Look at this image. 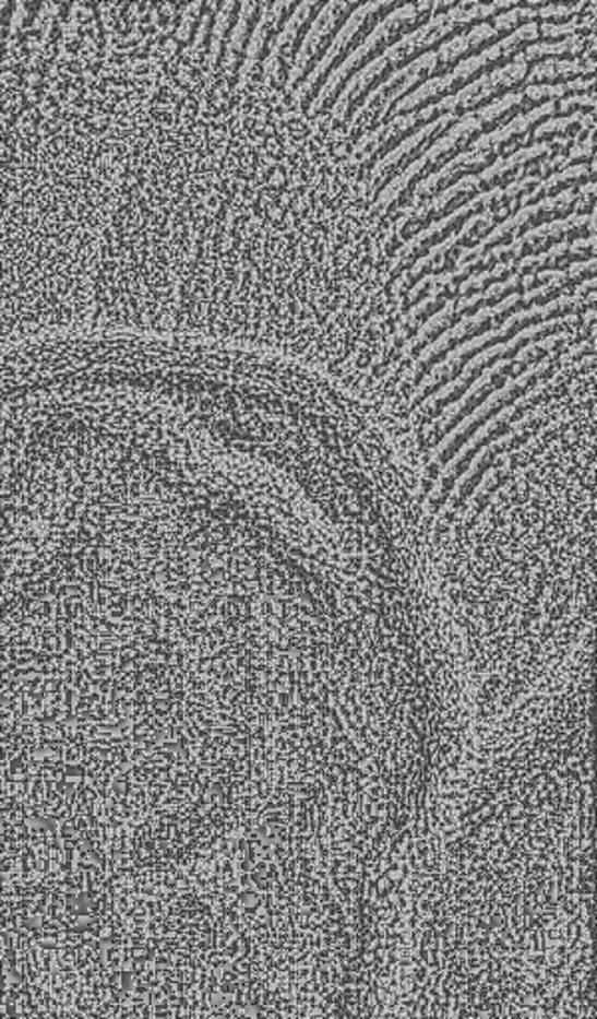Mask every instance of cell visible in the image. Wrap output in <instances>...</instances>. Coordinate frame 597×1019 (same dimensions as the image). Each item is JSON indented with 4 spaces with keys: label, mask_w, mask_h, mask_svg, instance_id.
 <instances>
[{
    "label": "cell",
    "mask_w": 597,
    "mask_h": 1019,
    "mask_svg": "<svg viewBox=\"0 0 597 1019\" xmlns=\"http://www.w3.org/2000/svg\"><path fill=\"white\" fill-rule=\"evenodd\" d=\"M442 7L444 4H440V2L406 4L403 9L386 14V19L372 28L371 34L362 40L361 45L357 46V50L345 58L343 64L323 82V86L317 92L315 100L309 104V114L317 116V114L327 112L329 108L337 102L338 94L343 91V86L349 82L353 74H357L361 68H365L369 60L372 62L374 58L381 57L383 48L393 46V43L398 40V36L408 31L410 26L422 23L427 19V12L432 14Z\"/></svg>",
    "instance_id": "6da1fadb"
},
{
    "label": "cell",
    "mask_w": 597,
    "mask_h": 1019,
    "mask_svg": "<svg viewBox=\"0 0 597 1019\" xmlns=\"http://www.w3.org/2000/svg\"><path fill=\"white\" fill-rule=\"evenodd\" d=\"M434 72H439L437 52H427L417 60H413L410 64H406L405 68L393 72L386 82L379 84L355 110V116L350 118V132L367 134L369 128H379L389 118L398 98L408 96V92L422 80H430V74Z\"/></svg>",
    "instance_id": "7a4b0ae2"
},
{
    "label": "cell",
    "mask_w": 597,
    "mask_h": 1019,
    "mask_svg": "<svg viewBox=\"0 0 597 1019\" xmlns=\"http://www.w3.org/2000/svg\"><path fill=\"white\" fill-rule=\"evenodd\" d=\"M391 9H393V4H389V2H371V4L357 7L355 12H350L349 19L338 28L337 36L329 45L327 52L319 60V64L311 70V74L303 80V84L294 92V100L299 108H305V106H309L311 102L315 100L319 84L323 86V80L327 79L329 70L347 58L350 46L361 45L362 40L367 38V31H372L379 23L381 12L391 11Z\"/></svg>",
    "instance_id": "3957f363"
},
{
    "label": "cell",
    "mask_w": 597,
    "mask_h": 1019,
    "mask_svg": "<svg viewBox=\"0 0 597 1019\" xmlns=\"http://www.w3.org/2000/svg\"><path fill=\"white\" fill-rule=\"evenodd\" d=\"M355 9H357L355 2H331V4L321 7L319 16L309 26V33L301 40L299 52L295 55L294 67L289 70V79H287V91L295 92L301 86V80L311 74V70L327 52L329 45L335 38L338 24L343 23L347 14Z\"/></svg>",
    "instance_id": "277c9868"
},
{
    "label": "cell",
    "mask_w": 597,
    "mask_h": 1019,
    "mask_svg": "<svg viewBox=\"0 0 597 1019\" xmlns=\"http://www.w3.org/2000/svg\"><path fill=\"white\" fill-rule=\"evenodd\" d=\"M526 74H528V67L518 64V62H512L506 67L485 72V74H480V79L474 80L473 84H466L463 91L452 94L449 98L432 102L434 116L437 118H440V116H458L461 118V114L473 110L474 106L490 100L494 96H500L502 92L510 91L512 86H516L522 80L526 79Z\"/></svg>",
    "instance_id": "5b68a950"
},
{
    "label": "cell",
    "mask_w": 597,
    "mask_h": 1019,
    "mask_svg": "<svg viewBox=\"0 0 597 1019\" xmlns=\"http://www.w3.org/2000/svg\"><path fill=\"white\" fill-rule=\"evenodd\" d=\"M319 9H321L319 2L299 4L291 14V19L283 26L282 33L275 36L271 45L270 58L263 64V80L271 86L275 88L287 86L289 70L294 67L295 50L301 46V40H303L305 24L311 21L313 11H319Z\"/></svg>",
    "instance_id": "8992f818"
},
{
    "label": "cell",
    "mask_w": 597,
    "mask_h": 1019,
    "mask_svg": "<svg viewBox=\"0 0 597 1019\" xmlns=\"http://www.w3.org/2000/svg\"><path fill=\"white\" fill-rule=\"evenodd\" d=\"M456 122H458V116H440L437 120L427 123L425 128H420L417 134L406 138L405 142L398 144L393 152H389V156L372 168L371 181H369L371 195L381 190L386 181L393 180L396 171L408 168L418 154L427 152V147L434 138H439L446 128H451Z\"/></svg>",
    "instance_id": "52a82bcc"
},
{
    "label": "cell",
    "mask_w": 597,
    "mask_h": 1019,
    "mask_svg": "<svg viewBox=\"0 0 597 1019\" xmlns=\"http://www.w3.org/2000/svg\"><path fill=\"white\" fill-rule=\"evenodd\" d=\"M492 157H497L494 152H476V150H470V152H466V154L454 157L446 166L437 169L432 176L425 178L422 181H418L415 193H413V202L420 203L425 202V200H429V198L437 195L440 191L446 190V186H451L452 181L456 183V180H458L463 174L478 171V169L488 166V164L492 162Z\"/></svg>",
    "instance_id": "ba28073f"
},
{
    "label": "cell",
    "mask_w": 597,
    "mask_h": 1019,
    "mask_svg": "<svg viewBox=\"0 0 597 1019\" xmlns=\"http://www.w3.org/2000/svg\"><path fill=\"white\" fill-rule=\"evenodd\" d=\"M294 2H277L273 7H267L265 11L261 12L260 23L253 26V38L248 46V62L249 64H260L261 57L265 52L267 46L273 45L275 36L279 34V28H282L283 21L287 16V12L294 9Z\"/></svg>",
    "instance_id": "9c48e42d"
},
{
    "label": "cell",
    "mask_w": 597,
    "mask_h": 1019,
    "mask_svg": "<svg viewBox=\"0 0 597 1019\" xmlns=\"http://www.w3.org/2000/svg\"><path fill=\"white\" fill-rule=\"evenodd\" d=\"M497 36H500L497 28H494L492 24L485 23L480 24V26H476L473 31H468L464 36L452 38L449 45L440 46L439 50H437V67H439V72L449 70V68H451L452 64H456L461 58L470 55L476 48H480V46L486 45V43L494 40Z\"/></svg>",
    "instance_id": "30bf717a"
},
{
    "label": "cell",
    "mask_w": 597,
    "mask_h": 1019,
    "mask_svg": "<svg viewBox=\"0 0 597 1019\" xmlns=\"http://www.w3.org/2000/svg\"><path fill=\"white\" fill-rule=\"evenodd\" d=\"M594 60L589 58H575V60H546L541 62L538 67L534 68L530 72V76L526 82H541V80H574V76H587V74H594Z\"/></svg>",
    "instance_id": "8fae6325"
},
{
    "label": "cell",
    "mask_w": 597,
    "mask_h": 1019,
    "mask_svg": "<svg viewBox=\"0 0 597 1019\" xmlns=\"http://www.w3.org/2000/svg\"><path fill=\"white\" fill-rule=\"evenodd\" d=\"M587 38L584 36H574V38H565L562 43H544V45H532L518 52L514 57V62L518 64H526L530 67V62H536L540 60L541 57H564V55H586L587 58Z\"/></svg>",
    "instance_id": "7c38bea8"
},
{
    "label": "cell",
    "mask_w": 597,
    "mask_h": 1019,
    "mask_svg": "<svg viewBox=\"0 0 597 1019\" xmlns=\"http://www.w3.org/2000/svg\"><path fill=\"white\" fill-rule=\"evenodd\" d=\"M258 11H260V4H253V2H246L239 9L241 16H239V23L234 28V38H231L229 55H227V76L229 79H234V72H236L237 64H239V55L246 48L249 31L253 26V21L258 19Z\"/></svg>",
    "instance_id": "4fadbf2b"
},
{
    "label": "cell",
    "mask_w": 597,
    "mask_h": 1019,
    "mask_svg": "<svg viewBox=\"0 0 597 1019\" xmlns=\"http://www.w3.org/2000/svg\"><path fill=\"white\" fill-rule=\"evenodd\" d=\"M536 16H538V11H534V9H512V11L497 16V21L492 23V26L500 34L512 31V28L518 31L520 26L532 23Z\"/></svg>",
    "instance_id": "5bb4252c"
},
{
    "label": "cell",
    "mask_w": 597,
    "mask_h": 1019,
    "mask_svg": "<svg viewBox=\"0 0 597 1019\" xmlns=\"http://www.w3.org/2000/svg\"><path fill=\"white\" fill-rule=\"evenodd\" d=\"M594 104H596L594 94H577V96H570V98H565L564 102H560V104H558V110H562V112L574 110V112L584 114L587 108L594 110Z\"/></svg>",
    "instance_id": "9a60e30c"
},
{
    "label": "cell",
    "mask_w": 597,
    "mask_h": 1019,
    "mask_svg": "<svg viewBox=\"0 0 597 1019\" xmlns=\"http://www.w3.org/2000/svg\"><path fill=\"white\" fill-rule=\"evenodd\" d=\"M594 237H582V239H574V244L570 246V253L575 256V258H589L594 256Z\"/></svg>",
    "instance_id": "2e32d148"
}]
</instances>
